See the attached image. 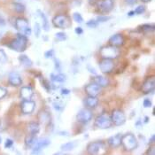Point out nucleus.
I'll return each instance as SVG.
<instances>
[{"label": "nucleus", "mask_w": 155, "mask_h": 155, "mask_svg": "<svg viewBox=\"0 0 155 155\" xmlns=\"http://www.w3.org/2000/svg\"><path fill=\"white\" fill-rule=\"evenodd\" d=\"M27 45H28V36H24L21 33H18L16 35V37L12 39L7 45V47L12 49V51L22 52L27 49Z\"/></svg>", "instance_id": "nucleus-1"}, {"label": "nucleus", "mask_w": 155, "mask_h": 155, "mask_svg": "<svg viewBox=\"0 0 155 155\" xmlns=\"http://www.w3.org/2000/svg\"><path fill=\"white\" fill-rule=\"evenodd\" d=\"M121 144L124 150L131 152L137 147V140L132 133H127L121 137Z\"/></svg>", "instance_id": "nucleus-2"}, {"label": "nucleus", "mask_w": 155, "mask_h": 155, "mask_svg": "<svg viewBox=\"0 0 155 155\" xmlns=\"http://www.w3.org/2000/svg\"><path fill=\"white\" fill-rule=\"evenodd\" d=\"M15 28L18 31H20L24 36H29L31 35V28L27 19L19 17L15 20Z\"/></svg>", "instance_id": "nucleus-3"}, {"label": "nucleus", "mask_w": 155, "mask_h": 155, "mask_svg": "<svg viewBox=\"0 0 155 155\" xmlns=\"http://www.w3.org/2000/svg\"><path fill=\"white\" fill-rule=\"evenodd\" d=\"M100 55L103 59L114 60L120 55V51L117 47L107 45V46H104L100 49Z\"/></svg>", "instance_id": "nucleus-4"}, {"label": "nucleus", "mask_w": 155, "mask_h": 155, "mask_svg": "<svg viewBox=\"0 0 155 155\" xmlns=\"http://www.w3.org/2000/svg\"><path fill=\"white\" fill-rule=\"evenodd\" d=\"M52 24L59 28H67L70 26V19L65 14H58L53 17Z\"/></svg>", "instance_id": "nucleus-5"}, {"label": "nucleus", "mask_w": 155, "mask_h": 155, "mask_svg": "<svg viewBox=\"0 0 155 155\" xmlns=\"http://www.w3.org/2000/svg\"><path fill=\"white\" fill-rule=\"evenodd\" d=\"M96 4L97 9L102 13H108L114 7V0H97Z\"/></svg>", "instance_id": "nucleus-6"}, {"label": "nucleus", "mask_w": 155, "mask_h": 155, "mask_svg": "<svg viewBox=\"0 0 155 155\" xmlns=\"http://www.w3.org/2000/svg\"><path fill=\"white\" fill-rule=\"evenodd\" d=\"M111 120L115 126H121L126 121V115L122 111L115 109L112 112Z\"/></svg>", "instance_id": "nucleus-7"}, {"label": "nucleus", "mask_w": 155, "mask_h": 155, "mask_svg": "<svg viewBox=\"0 0 155 155\" xmlns=\"http://www.w3.org/2000/svg\"><path fill=\"white\" fill-rule=\"evenodd\" d=\"M113 122L111 119L107 117V115H99L95 119V126L97 129L100 130H106L112 126Z\"/></svg>", "instance_id": "nucleus-8"}, {"label": "nucleus", "mask_w": 155, "mask_h": 155, "mask_svg": "<svg viewBox=\"0 0 155 155\" xmlns=\"http://www.w3.org/2000/svg\"><path fill=\"white\" fill-rule=\"evenodd\" d=\"M92 112L89 108H84L80 110L76 115V119L81 123H88L92 119Z\"/></svg>", "instance_id": "nucleus-9"}, {"label": "nucleus", "mask_w": 155, "mask_h": 155, "mask_svg": "<svg viewBox=\"0 0 155 155\" xmlns=\"http://www.w3.org/2000/svg\"><path fill=\"white\" fill-rule=\"evenodd\" d=\"M114 68V62L111 59H102L99 62V69L103 74H110Z\"/></svg>", "instance_id": "nucleus-10"}, {"label": "nucleus", "mask_w": 155, "mask_h": 155, "mask_svg": "<svg viewBox=\"0 0 155 155\" xmlns=\"http://www.w3.org/2000/svg\"><path fill=\"white\" fill-rule=\"evenodd\" d=\"M36 108V102L31 99H23L21 104V109L24 114H30Z\"/></svg>", "instance_id": "nucleus-11"}, {"label": "nucleus", "mask_w": 155, "mask_h": 155, "mask_svg": "<svg viewBox=\"0 0 155 155\" xmlns=\"http://www.w3.org/2000/svg\"><path fill=\"white\" fill-rule=\"evenodd\" d=\"M104 148V143L100 141L91 142L87 145V152L90 154H97Z\"/></svg>", "instance_id": "nucleus-12"}, {"label": "nucleus", "mask_w": 155, "mask_h": 155, "mask_svg": "<svg viewBox=\"0 0 155 155\" xmlns=\"http://www.w3.org/2000/svg\"><path fill=\"white\" fill-rule=\"evenodd\" d=\"M101 89H102V87H100L98 84H97L96 83H91L85 87V91L88 96L97 97L101 92Z\"/></svg>", "instance_id": "nucleus-13"}, {"label": "nucleus", "mask_w": 155, "mask_h": 155, "mask_svg": "<svg viewBox=\"0 0 155 155\" xmlns=\"http://www.w3.org/2000/svg\"><path fill=\"white\" fill-rule=\"evenodd\" d=\"M155 88V79L154 77H150L147 78L142 86V91L143 94H150L151 92L153 91Z\"/></svg>", "instance_id": "nucleus-14"}, {"label": "nucleus", "mask_w": 155, "mask_h": 155, "mask_svg": "<svg viewBox=\"0 0 155 155\" xmlns=\"http://www.w3.org/2000/svg\"><path fill=\"white\" fill-rule=\"evenodd\" d=\"M51 143V141L48 138H42V139H37L36 144L32 147V153H38L41 152L44 148L47 147L48 145Z\"/></svg>", "instance_id": "nucleus-15"}, {"label": "nucleus", "mask_w": 155, "mask_h": 155, "mask_svg": "<svg viewBox=\"0 0 155 155\" xmlns=\"http://www.w3.org/2000/svg\"><path fill=\"white\" fill-rule=\"evenodd\" d=\"M8 83L13 87H19L22 84V78L18 73L12 72L8 76Z\"/></svg>", "instance_id": "nucleus-16"}, {"label": "nucleus", "mask_w": 155, "mask_h": 155, "mask_svg": "<svg viewBox=\"0 0 155 155\" xmlns=\"http://www.w3.org/2000/svg\"><path fill=\"white\" fill-rule=\"evenodd\" d=\"M109 45L114 47L121 46L124 44V37L121 34H114L109 38Z\"/></svg>", "instance_id": "nucleus-17"}, {"label": "nucleus", "mask_w": 155, "mask_h": 155, "mask_svg": "<svg viewBox=\"0 0 155 155\" xmlns=\"http://www.w3.org/2000/svg\"><path fill=\"white\" fill-rule=\"evenodd\" d=\"M20 94L22 99H31L34 95V91L30 86H23L20 91Z\"/></svg>", "instance_id": "nucleus-18"}, {"label": "nucleus", "mask_w": 155, "mask_h": 155, "mask_svg": "<svg viewBox=\"0 0 155 155\" xmlns=\"http://www.w3.org/2000/svg\"><path fill=\"white\" fill-rule=\"evenodd\" d=\"M84 103L86 107L89 109H92V108L97 107V106L98 105V99L97 97L88 96L87 97L84 98Z\"/></svg>", "instance_id": "nucleus-19"}, {"label": "nucleus", "mask_w": 155, "mask_h": 155, "mask_svg": "<svg viewBox=\"0 0 155 155\" xmlns=\"http://www.w3.org/2000/svg\"><path fill=\"white\" fill-rule=\"evenodd\" d=\"M108 144L112 147V148H117L121 144V136L120 134H117L115 136H113L111 137H109L107 140Z\"/></svg>", "instance_id": "nucleus-20"}, {"label": "nucleus", "mask_w": 155, "mask_h": 155, "mask_svg": "<svg viewBox=\"0 0 155 155\" xmlns=\"http://www.w3.org/2000/svg\"><path fill=\"white\" fill-rule=\"evenodd\" d=\"M38 120L40 121V123H43L45 125L50 123L51 122V114H50V113L45 111V110H43V111L39 112Z\"/></svg>", "instance_id": "nucleus-21"}, {"label": "nucleus", "mask_w": 155, "mask_h": 155, "mask_svg": "<svg viewBox=\"0 0 155 155\" xmlns=\"http://www.w3.org/2000/svg\"><path fill=\"white\" fill-rule=\"evenodd\" d=\"M27 130H28V132L29 134L37 135L40 131V125L38 122H36V121L29 122L27 126Z\"/></svg>", "instance_id": "nucleus-22"}, {"label": "nucleus", "mask_w": 155, "mask_h": 155, "mask_svg": "<svg viewBox=\"0 0 155 155\" xmlns=\"http://www.w3.org/2000/svg\"><path fill=\"white\" fill-rule=\"evenodd\" d=\"M36 141H37L36 135H33V134L28 133V135L26 136V137H25V144L28 148H32L36 144Z\"/></svg>", "instance_id": "nucleus-23"}, {"label": "nucleus", "mask_w": 155, "mask_h": 155, "mask_svg": "<svg viewBox=\"0 0 155 155\" xmlns=\"http://www.w3.org/2000/svg\"><path fill=\"white\" fill-rule=\"evenodd\" d=\"M94 83L98 84L100 87H107L109 84V80L107 77L102 75H96L94 78Z\"/></svg>", "instance_id": "nucleus-24"}, {"label": "nucleus", "mask_w": 155, "mask_h": 155, "mask_svg": "<svg viewBox=\"0 0 155 155\" xmlns=\"http://www.w3.org/2000/svg\"><path fill=\"white\" fill-rule=\"evenodd\" d=\"M19 61H20V63L25 67V68H30L32 65H33V62H32V60H30L27 55H20L19 56Z\"/></svg>", "instance_id": "nucleus-25"}, {"label": "nucleus", "mask_w": 155, "mask_h": 155, "mask_svg": "<svg viewBox=\"0 0 155 155\" xmlns=\"http://www.w3.org/2000/svg\"><path fill=\"white\" fill-rule=\"evenodd\" d=\"M37 13L39 14V17L41 18L42 21H43V28L45 31H49V28H50V23H49V21H48L46 15L42 12L41 10H37Z\"/></svg>", "instance_id": "nucleus-26"}, {"label": "nucleus", "mask_w": 155, "mask_h": 155, "mask_svg": "<svg viewBox=\"0 0 155 155\" xmlns=\"http://www.w3.org/2000/svg\"><path fill=\"white\" fill-rule=\"evenodd\" d=\"M51 79L55 83H64L66 81V75L61 73H58V74L53 73L51 74Z\"/></svg>", "instance_id": "nucleus-27"}, {"label": "nucleus", "mask_w": 155, "mask_h": 155, "mask_svg": "<svg viewBox=\"0 0 155 155\" xmlns=\"http://www.w3.org/2000/svg\"><path fill=\"white\" fill-rule=\"evenodd\" d=\"M12 5L13 10L16 12H18V13H23L25 12V10H26L25 5L23 4H21V2H13Z\"/></svg>", "instance_id": "nucleus-28"}, {"label": "nucleus", "mask_w": 155, "mask_h": 155, "mask_svg": "<svg viewBox=\"0 0 155 155\" xmlns=\"http://www.w3.org/2000/svg\"><path fill=\"white\" fill-rule=\"evenodd\" d=\"M75 143L74 142H68L66 143H63L60 147L61 151L63 152H69V151H72L74 147H75Z\"/></svg>", "instance_id": "nucleus-29"}, {"label": "nucleus", "mask_w": 155, "mask_h": 155, "mask_svg": "<svg viewBox=\"0 0 155 155\" xmlns=\"http://www.w3.org/2000/svg\"><path fill=\"white\" fill-rule=\"evenodd\" d=\"M142 31L144 33H152L155 29V27L153 24H143L141 26Z\"/></svg>", "instance_id": "nucleus-30"}, {"label": "nucleus", "mask_w": 155, "mask_h": 155, "mask_svg": "<svg viewBox=\"0 0 155 155\" xmlns=\"http://www.w3.org/2000/svg\"><path fill=\"white\" fill-rule=\"evenodd\" d=\"M7 62V55L4 50H0V67L4 66Z\"/></svg>", "instance_id": "nucleus-31"}, {"label": "nucleus", "mask_w": 155, "mask_h": 155, "mask_svg": "<svg viewBox=\"0 0 155 155\" xmlns=\"http://www.w3.org/2000/svg\"><path fill=\"white\" fill-rule=\"evenodd\" d=\"M73 20L76 23H83L84 22V18L79 12H74L73 13Z\"/></svg>", "instance_id": "nucleus-32"}, {"label": "nucleus", "mask_w": 155, "mask_h": 155, "mask_svg": "<svg viewBox=\"0 0 155 155\" xmlns=\"http://www.w3.org/2000/svg\"><path fill=\"white\" fill-rule=\"evenodd\" d=\"M55 37H56V39L57 40H59V41H65V40H67V34L66 33H64V32H58V33H56L55 34Z\"/></svg>", "instance_id": "nucleus-33"}, {"label": "nucleus", "mask_w": 155, "mask_h": 155, "mask_svg": "<svg viewBox=\"0 0 155 155\" xmlns=\"http://www.w3.org/2000/svg\"><path fill=\"white\" fill-rule=\"evenodd\" d=\"M108 20H110V17L106 16V15H99V16H97L96 18V21L98 23H100V22H106V21H107Z\"/></svg>", "instance_id": "nucleus-34"}, {"label": "nucleus", "mask_w": 155, "mask_h": 155, "mask_svg": "<svg viewBox=\"0 0 155 155\" xmlns=\"http://www.w3.org/2000/svg\"><path fill=\"white\" fill-rule=\"evenodd\" d=\"M145 11V6L144 5H138L135 10H134V12L135 14H142Z\"/></svg>", "instance_id": "nucleus-35"}, {"label": "nucleus", "mask_w": 155, "mask_h": 155, "mask_svg": "<svg viewBox=\"0 0 155 155\" xmlns=\"http://www.w3.org/2000/svg\"><path fill=\"white\" fill-rule=\"evenodd\" d=\"M86 25L89 27V28H97V25H98V22L95 20H90L88 22H86Z\"/></svg>", "instance_id": "nucleus-36"}, {"label": "nucleus", "mask_w": 155, "mask_h": 155, "mask_svg": "<svg viewBox=\"0 0 155 155\" xmlns=\"http://www.w3.org/2000/svg\"><path fill=\"white\" fill-rule=\"evenodd\" d=\"M6 95H7V90L2 86H0V99L4 98Z\"/></svg>", "instance_id": "nucleus-37"}, {"label": "nucleus", "mask_w": 155, "mask_h": 155, "mask_svg": "<svg viewBox=\"0 0 155 155\" xmlns=\"http://www.w3.org/2000/svg\"><path fill=\"white\" fill-rule=\"evenodd\" d=\"M45 58H46V59L53 58V57H54V51L51 49V50H49V51H45Z\"/></svg>", "instance_id": "nucleus-38"}, {"label": "nucleus", "mask_w": 155, "mask_h": 155, "mask_svg": "<svg viewBox=\"0 0 155 155\" xmlns=\"http://www.w3.org/2000/svg\"><path fill=\"white\" fill-rule=\"evenodd\" d=\"M143 106L144 108H150L152 107V101L148 98L144 99L143 102Z\"/></svg>", "instance_id": "nucleus-39"}, {"label": "nucleus", "mask_w": 155, "mask_h": 155, "mask_svg": "<svg viewBox=\"0 0 155 155\" xmlns=\"http://www.w3.org/2000/svg\"><path fill=\"white\" fill-rule=\"evenodd\" d=\"M12 145H13V141L12 139H6L5 140V148H11Z\"/></svg>", "instance_id": "nucleus-40"}, {"label": "nucleus", "mask_w": 155, "mask_h": 155, "mask_svg": "<svg viewBox=\"0 0 155 155\" xmlns=\"http://www.w3.org/2000/svg\"><path fill=\"white\" fill-rule=\"evenodd\" d=\"M40 32H41V29H40V25L39 23L36 22L35 24V34H36V36H38L40 35Z\"/></svg>", "instance_id": "nucleus-41"}, {"label": "nucleus", "mask_w": 155, "mask_h": 155, "mask_svg": "<svg viewBox=\"0 0 155 155\" xmlns=\"http://www.w3.org/2000/svg\"><path fill=\"white\" fill-rule=\"evenodd\" d=\"M146 153L149 155H154L155 154V152H154V146L153 145V146H151L149 149H148V151L146 152Z\"/></svg>", "instance_id": "nucleus-42"}, {"label": "nucleus", "mask_w": 155, "mask_h": 155, "mask_svg": "<svg viewBox=\"0 0 155 155\" xmlns=\"http://www.w3.org/2000/svg\"><path fill=\"white\" fill-rule=\"evenodd\" d=\"M75 33L77 35H82L84 33V30L81 27H77V28H75Z\"/></svg>", "instance_id": "nucleus-43"}, {"label": "nucleus", "mask_w": 155, "mask_h": 155, "mask_svg": "<svg viewBox=\"0 0 155 155\" xmlns=\"http://www.w3.org/2000/svg\"><path fill=\"white\" fill-rule=\"evenodd\" d=\"M124 1L129 5H135L137 2V0H124Z\"/></svg>", "instance_id": "nucleus-44"}, {"label": "nucleus", "mask_w": 155, "mask_h": 155, "mask_svg": "<svg viewBox=\"0 0 155 155\" xmlns=\"http://www.w3.org/2000/svg\"><path fill=\"white\" fill-rule=\"evenodd\" d=\"M61 93H62L63 95H68V94L70 93V91L68 90V89H62V90H61Z\"/></svg>", "instance_id": "nucleus-45"}, {"label": "nucleus", "mask_w": 155, "mask_h": 155, "mask_svg": "<svg viewBox=\"0 0 155 155\" xmlns=\"http://www.w3.org/2000/svg\"><path fill=\"white\" fill-rule=\"evenodd\" d=\"M155 141V136L154 135H153L152 136V137H151V139L149 140V142H150V143H154Z\"/></svg>", "instance_id": "nucleus-46"}, {"label": "nucleus", "mask_w": 155, "mask_h": 155, "mask_svg": "<svg viewBox=\"0 0 155 155\" xmlns=\"http://www.w3.org/2000/svg\"><path fill=\"white\" fill-rule=\"evenodd\" d=\"M5 20L3 19V17H2V16H0V25H5Z\"/></svg>", "instance_id": "nucleus-47"}, {"label": "nucleus", "mask_w": 155, "mask_h": 155, "mask_svg": "<svg viewBox=\"0 0 155 155\" xmlns=\"http://www.w3.org/2000/svg\"><path fill=\"white\" fill-rule=\"evenodd\" d=\"M133 15H135V12H134V11H131V12H128V16H133Z\"/></svg>", "instance_id": "nucleus-48"}, {"label": "nucleus", "mask_w": 155, "mask_h": 155, "mask_svg": "<svg viewBox=\"0 0 155 155\" xmlns=\"http://www.w3.org/2000/svg\"><path fill=\"white\" fill-rule=\"evenodd\" d=\"M141 1H143V3H148V2H151L152 0H141Z\"/></svg>", "instance_id": "nucleus-49"}, {"label": "nucleus", "mask_w": 155, "mask_h": 155, "mask_svg": "<svg viewBox=\"0 0 155 155\" xmlns=\"http://www.w3.org/2000/svg\"><path fill=\"white\" fill-rule=\"evenodd\" d=\"M2 128H3V127H2V122H1V120H0V131L2 130Z\"/></svg>", "instance_id": "nucleus-50"}, {"label": "nucleus", "mask_w": 155, "mask_h": 155, "mask_svg": "<svg viewBox=\"0 0 155 155\" xmlns=\"http://www.w3.org/2000/svg\"><path fill=\"white\" fill-rule=\"evenodd\" d=\"M15 1H17V2H21V1H23V0H15Z\"/></svg>", "instance_id": "nucleus-51"}, {"label": "nucleus", "mask_w": 155, "mask_h": 155, "mask_svg": "<svg viewBox=\"0 0 155 155\" xmlns=\"http://www.w3.org/2000/svg\"><path fill=\"white\" fill-rule=\"evenodd\" d=\"M2 143V138H1V137H0V143Z\"/></svg>", "instance_id": "nucleus-52"}]
</instances>
